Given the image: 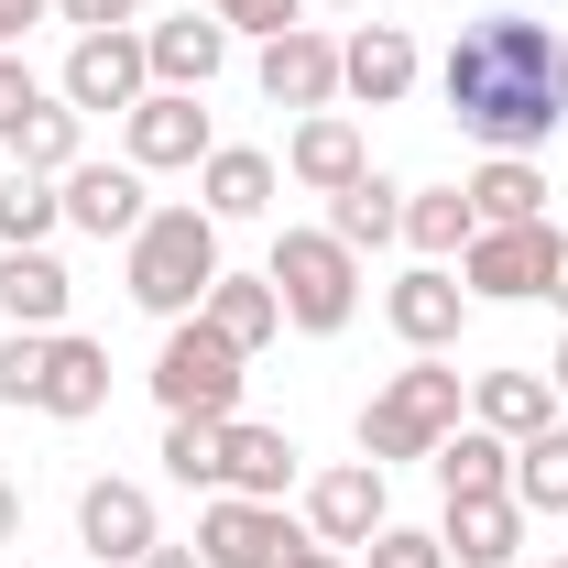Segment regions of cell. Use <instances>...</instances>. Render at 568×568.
Listing matches in <instances>:
<instances>
[{"label": "cell", "mask_w": 568, "mask_h": 568, "mask_svg": "<svg viewBox=\"0 0 568 568\" xmlns=\"http://www.w3.org/2000/svg\"><path fill=\"white\" fill-rule=\"evenodd\" d=\"M437 99H448V121L481 142V153H536L568 121V44L547 22H525V11H493V22H470L448 44Z\"/></svg>", "instance_id": "1"}, {"label": "cell", "mask_w": 568, "mask_h": 568, "mask_svg": "<svg viewBox=\"0 0 568 568\" xmlns=\"http://www.w3.org/2000/svg\"><path fill=\"white\" fill-rule=\"evenodd\" d=\"M448 437H459V372H448L437 351H416L372 405H361V459H372V470H394V459H437Z\"/></svg>", "instance_id": "2"}, {"label": "cell", "mask_w": 568, "mask_h": 568, "mask_svg": "<svg viewBox=\"0 0 568 568\" xmlns=\"http://www.w3.org/2000/svg\"><path fill=\"white\" fill-rule=\"evenodd\" d=\"M219 284V219L209 209H153L132 230V306L153 317H197Z\"/></svg>", "instance_id": "3"}, {"label": "cell", "mask_w": 568, "mask_h": 568, "mask_svg": "<svg viewBox=\"0 0 568 568\" xmlns=\"http://www.w3.org/2000/svg\"><path fill=\"white\" fill-rule=\"evenodd\" d=\"M274 295H284V328H306V339H339L361 306V252L351 241H328V230H284L274 241Z\"/></svg>", "instance_id": "4"}, {"label": "cell", "mask_w": 568, "mask_h": 568, "mask_svg": "<svg viewBox=\"0 0 568 568\" xmlns=\"http://www.w3.org/2000/svg\"><path fill=\"white\" fill-rule=\"evenodd\" d=\"M241 361L252 351H230L209 317H175L164 351H153V405L164 416H230L241 405Z\"/></svg>", "instance_id": "5"}, {"label": "cell", "mask_w": 568, "mask_h": 568, "mask_svg": "<svg viewBox=\"0 0 568 568\" xmlns=\"http://www.w3.org/2000/svg\"><path fill=\"white\" fill-rule=\"evenodd\" d=\"M142 99H153L142 33H77V55H67V110L77 121H88V110H121V121H132Z\"/></svg>", "instance_id": "6"}, {"label": "cell", "mask_w": 568, "mask_h": 568, "mask_svg": "<svg viewBox=\"0 0 568 568\" xmlns=\"http://www.w3.org/2000/svg\"><path fill=\"white\" fill-rule=\"evenodd\" d=\"M547 219L536 230H470V252H459V284L470 295H493V306H536L547 295Z\"/></svg>", "instance_id": "7"}, {"label": "cell", "mask_w": 568, "mask_h": 568, "mask_svg": "<svg viewBox=\"0 0 568 568\" xmlns=\"http://www.w3.org/2000/svg\"><path fill=\"white\" fill-rule=\"evenodd\" d=\"M383 525H394V503H383V470H372V459L306 481V536H317V547H372Z\"/></svg>", "instance_id": "8"}, {"label": "cell", "mask_w": 568, "mask_h": 568, "mask_svg": "<svg viewBox=\"0 0 568 568\" xmlns=\"http://www.w3.org/2000/svg\"><path fill=\"white\" fill-rule=\"evenodd\" d=\"M295 547V525H284V503H252V493H219L197 514V558L209 568H274Z\"/></svg>", "instance_id": "9"}, {"label": "cell", "mask_w": 568, "mask_h": 568, "mask_svg": "<svg viewBox=\"0 0 568 568\" xmlns=\"http://www.w3.org/2000/svg\"><path fill=\"white\" fill-rule=\"evenodd\" d=\"M77 536H88V558H110V568H142L153 547H164L142 481H88V493H77Z\"/></svg>", "instance_id": "10"}, {"label": "cell", "mask_w": 568, "mask_h": 568, "mask_svg": "<svg viewBox=\"0 0 568 568\" xmlns=\"http://www.w3.org/2000/svg\"><path fill=\"white\" fill-rule=\"evenodd\" d=\"M55 197H67V219L88 230V241H132L142 219V164H67L55 175Z\"/></svg>", "instance_id": "11"}, {"label": "cell", "mask_w": 568, "mask_h": 568, "mask_svg": "<svg viewBox=\"0 0 568 568\" xmlns=\"http://www.w3.org/2000/svg\"><path fill=\"white\" fill-rule=\"evenodd\" d=\"M121 132H132V164H142V175H164V164H209V153H219V142H209V110H197L186 88H153Z\"/></svg>", "instance_id": "12"}, {"label": "cell", "mask_w": 568, "mask_h": 568, "mask_svg": "<svg viewBox=\"0 0 568 568\" xmlns=\"http://www.w3.org/2000/svg\"><path fill=\"white\" fill-rule=\"evenodd\" d=\"M383 317H394V339H405V351H448V339H459V317H470V284L448 274V263H416V274L383 295Z\"/></svg>", "instance_id": "13"}, {"label": "cell", "mask_w": 568, "mask_h": 568, "mask_svg": "<svg viewBox=\"0 0 568 568\" xmlns=\"http://www.w3.org/2000/svg\"><path fill=\"white\" fill-rule=\"evenodd\" d=\"M263 99H274V110H328V99H339V44H328L317 22L274 33V44H263Z\"/></svg>", "instance_id": "14"}, {"label": "cell", "mask_w": 568, "mask_h": 568, "mask_svg": "<svg viewBox=\"0 0 568 568\" xmlns=\"http://www.w3.org/2000/svg\"><path fill=\"white\" fill-rule=\"evenodd\" d=\"M110 405V351L99 339H77V328H55L44 339V372H33V416H99Z\"/></svg>", "instance_id": "15"}, {"label": "cell", "mask_w": 568, "mask_h": 568, "mask_svg": "<svg viewBox=\"0 0 568 568\" xmlns=\"http://www.w3.org/2000/svg\"><path fill=\"white\" fill-rule=\"evenodd\" d=\"M142 55H153V88H186V99H197V88L230 67V22H219V11L153 22V33H142Z\"/></svg>", "instance_id": "16"}, {"label": "cell", "mask_w": 568, "mask_h": 568, "mask_svg": "<svg viewBox=\"0 0 568 568\" xmlns=\"http://www.w3.org/2000/svg\"><path fill=\"white\" fill-rule=\"evenodd\" d=\"M339 88L372 99V110H394V99L416 88V33H405V22H361L351 44H339Z\"/></svg>", "instance_id": "17"}, {"label": "cell", "mask_w": 568, "mask_h": 568, "mask_svg": "<svg viewBox=\"0 0 568 568\" xmlns=\"http://www.w3.org/2000/svg\"><path fill=\"white\" fill-rule=\"evenodd\" d=\"M437 547H448L459 568H514V547H525V503H514V493L448 503V525H437Z\"/></svg>", "instance_id": "18"}, {"label": "cell", "mask_w": 568, "mask_h": 568, "mask_svg": "<svg viewBox=\"0 0 568 568\" xmlns=\"http://www.w3.org/2000/svg\"><path fill=\"white\" fill-rule=\"evenodd\" d=\"M284 164H295V186H317V197H339V186H361V175H372V153H361V132L339 121V110H306Z\"/></svg>", "instance_id": "19"}, {"label": "cell", "mask_w": 568, "mask_h": 568, "mask_svg": "<svg viewBox=\"0 0 568 568\" xmlns=\"http://www.w3.org/2000/svg\"><path fill=\"white\" fill-rule=\"evenodd\" d=\"M284 481H295V437H284V426H241V416H230V437H219V493L284 503Z\"/></svg>", "instance_id": "20"}, {"label": "cell", "mask_w": 568, "mask_h": 568, "mask_svg": "<svg viewBox=\"0 0 568 568\" xmlns=\"http://www.w3.org/2000/svg\"><path fill=\"white\" fill-rule=\"evenodd\" d=\"M459 197H470L481 230H536V219H547V175H536V153H493Z\"/></svg>", "instance_id": "21"}, {"label": "cell", "mask_w": 568, "mask_h": 568, "mask_svg": "<svg viewBox=\"0 0 568 568\" xmlns=\"http://www.w3.org/2000/svg\"><path fill=\"white\" fill-rule=\"evenodd\" d=\"M67 295H77V274L55 252H0V317L11 328H67Z\"/></svg>", "instance_id": "22"}, {"label": "cell", "mask_w": 568, "mask_h": 568, "mask_svg": "<svg viewBox=\"0 0 568 568\" xmlns=\"http://www.w3.org/2000/svg\"><path fill=\"white\" fill-rule=\"evenodd\" d=\"M197 209H209V219H263V209H274V153L219 142L209 164H197Z\"/></svg>", "instance_id": "23"}, {"label": "cell", "mask_w": 568, "mask_h": 568, "mask_svg": "<svg viewBox=\"0 0 568 568\" xmlns=\"http://www.w3.org/2000/svg\"><path fill=\"white\" fill-rule=\"evenodd\" d=\"M197 317H209V328L230 339V351H263V339L284 328V295H274V274H219Z\"/></svg>", "instance_id": "24"}, {"label": "cell", "mask_w": 568, "mask_h": 568, "mask_svg": "<svg viewBox=\"0 0 568 568\" xmlns=\"http://www.w3.org/2000/svg\"><path fill=\"white\" fill-rule=\"evenodd\" d=\"M547 416H558V383L547 372H481L470 383V426H493V437H536Z\"/></svg>", "instance_id": "25"}, {"label": "cell", "mask_w": 568, "mask_h": 568, "mask_svg": "<svg viewBox=\"0 0 568 568\" xmlns=\"http://www.w3.org/2000/svg\"><path fill=\"white\" fill-rule=\"evenodd\" d=\"M437 493H448V503L514 493V437H493V426H459V437L437 448Z\"/></svg>", "instance_id": "26"}, {"label": "cell", "mask_w": 568, "mask_h": 568, "mask_svg": "<svg viewBox=\"0 0 568 568\" xmlns=\"http://www.w3.org/2000/svg\"><path fill=\"white\" fill-rule=\"evenodd\" d=\"M394 230H405V186L394 175H361V186L328 197V241H351V252H383Z\"/></svg>", "instance_id": "27"}, {"label": "cell", "mask_w": 568, "mask_h": 568, "mask_svg": "<svg viewBox=\"0 0 568 568\" xmlns=\"http://www.w3.org/2000/svg\"><path fill=\"white\" fill-rule=\"evenodd\" d=\"M514 503L525 514H568V426L547 416L536 437H514Z\"/></svg>", "instance_id": "28"}, {"label": "cell", "mask_w": 568, "mask_h": 568, "mask_svg": "<svg viewBox=\"0 0 568 568\" xmlns=\"http://www.w3.org/2000/svg\"><path fill=\"white\" fill-rule=\"evenodd\" d=\"M470 230H481V219H470V197H459V186H416V197H405V241H416L426 263L470 252Z\"/></svg>", "instance_id": "29"}, {"label": "cell", "mask_w": 568, "mask_h": 568, "mask_svg": "<svg viewBox=\"0 0 568 568\" xmlns=\"http://www.w3.org/2000/svg\"><path fill=\"white\" fill-rule=\"evenodd\" d=\"M219 437H230V416H164V481L219 493Z\"/></svg>", "instance_id": "30"}, {"label": "cell", "mask_w": 568, "mask_h": 568, "mask_svg": "<svg viewBox=\"0 0 568 568\" xmlns=\"http://www.w3.org/2000/svg\"><path fill=\"white\" fill-rule=\"evenodd\" d=\"M55 219H67V197L44 175H0V252H44Z\"/></svg>", "instance_id": "31"}, {"label": "cell", "mask_w": 568, "mask_h": 568, "mask_svg": "<svg viewBox=\"0 0 568 568\" xmlns=\"http://www.w3.org/2000/svg\"><path fill=\"white\" fill-rule=\"evenodd\" d=\"M11 153H22V175H44V186H55L67 164H88V153H77V110H67V99H55V110H44L33 132L11 142Z\"/></svg>", "instance_id": "32"}, {"label": "cell", "mask_w": 568, "mask_h": 568, "mask_svg": "<svg viewBox=\"0 0 568 568\" xmlns=\"http://www.w3.org/2000/svg\"><path fill=\"white\" fill-rule=\"evenodd\" d=\"M44 110H55V99H44V77L22 67V55H0V142H22Z\"/></svg>", "instance_id": "33"}, {"label": "cell", "mask_w": 568, "mask_h": 568, "mask_svg": "<svg viewBox=\"0 0 568 568\" xmlns=\"http://www.w3.org/2000/svg\"><path fill=\"white\" fill-rule=\"evenodd\" d=\"M361 558H372V568H448V547H437V536H416V525H383Z\"/></svg>", "instance_id": "34"}, {"label": "cell", "mask_w": 568, "mask_h": 568, "mask_svg": "<svg viewBox=\"0 0 568 568\" xmlns=\"http://www.w3.org/2000/svg\"><path fill=\"white\" fill-rule=\"evenodd\" d=\"M219 22H230V33H263V44H274V33H295V11H306V0H209Z\"/></svg>", "instance_id": "35"}, {"label": "cell", "mask_w": 568, "mask_h": 568, "mask_svg": "<svg viewBox=\"0 0 568 568\" xmlns=\"http://www.w3.org/2000/svg\"><path fill=\"white\" fill-rule=\"evenodd\" d=\"M77 33H121V22H142V0H55Z\"/></svg>", "instance_id": "36"}, {"label": "cell", "mask_w": 568, "mask_h": 568, "mask_svg": "<svg viewBox=\"0 0 568 568\" xmlns=\"http://www.w3.org/2000/svg\"><path fill=\"white\" fill-rule=\"evenodd\" d=\"M274 568H351V547H317V536H295V547H284Z\"/></svg>", "instance_id": "37"}, {"label": "cell", "mask_w": 568, "mask_h": 568, "mask_svg": "<svg viewBox=\"0 0 568 568\" xmlns=\"http://www.w3.org/2000/svg\"><path fill=\"white\" fill-rule=\"evenodd\" d=\"M33 11H44V0H0V55H11V44L33 33Z\"/></svg>", "instance_id": "38"}, {"label": "cell", "mask_w": 568, "mask_h": 568, "mask_svg": "<svg viewBox=\"0 0 568 568\" xmlns=\"http://www.w3.org/2000/svg\"><path fill=\"white\" fill-rule=\"evenodd\" d=\"M547 306H568V230L547 241Z\"/></svg>", "instance_id": "39"}, {"label": "cell", "mask_w": 568, "mask_h": 568, "mask_svg": "<svg viewBox=\"0 0 568 568\" xmlns=\"http://www.w3.org/2000/svg\"><path fill=\"white\" fill-rule=\"evenodd\" d=\"M11 536H22V493L0 481V547H11Z\"/></svg>", "instance_id": "40"}, {"label": "cell", "mask_w": 568, "mask_h": 568, "mask_svg": "<svg viewBox=\"0 0 568 568\" xmlns=\"http://www.w3.org/2000/svg\"><path fill=\"white\" fill-rule=\"evenodd\" d=\"M142 568H209V558H197V547H153Z\"/></svg>", "instance_id": "41"}, {"label": "cell", "mask_w": 568, "mask_h": 568, "mask_svg": "<svg viewBox=\"0 0 568 568\" xmlns=\"http://www.w3.org/2000/svg\"><path fill=\"white\" fill-rule=\"evenodd\" d=\"M547 383H558V405H568V339H558V361H547Z\"/></svg>", "instance_id": "42"}, {"label": "cell", "mask_w": 568, "mask_h": 568, "mask_svg": "<svg viewBox=\"0 0 568 568\" xmlns=\"http://www.w3.org/2000/svg\"><path fill=\"white\" fill-rule=\"evenodd\" d=\"M328 11H361V0H328Z\"/></svg>", "instance_id": "43"}, {"label": "cell", "mask_w": 568, "mask_h": 568, "mask_svg": "<svg viewBox=\"0 0 568 568\" xmlns=\"http://www.w3.org/2000/svg\"><path fill=\"white\" fill-rule=\"evenodd\" d=\"M547 568H568V558H547Z\"/></svg>", "instance_id": "44"}]
</instances>
